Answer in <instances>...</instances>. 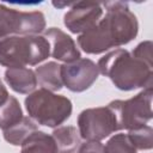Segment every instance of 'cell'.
I'll return each instance as SVG.
<instances>
[{"instance_id": "6da1fadb", "label": "cell", "mask_w": 153, "mask_h": 153, "mask_svg": "<svg viewBox=\"0 0 153 153\" xmlns=\"http://www.w3.org/2000/svg\"><path fill=\"white\" fill-rule=\"evenodd\" d=\"M105 16L87 32L79 35L78 44L86 54H102L111 48L128 44L139 32L136 16L123 1L102 4Z\"/></svg>"}, {"instance_id": "7a4b0ae2", "label": "cell", "mask_w": 153, "mask_h": 153, "mask_svg": "<svg viewBox=\"0 0 153 153\" xmlns=\"http://www.w3.org/2000/svg\"><path fill=\"white\" fill-rule=\"evenodd\" d=\"M98 71L121 91L153 87V62L142 60L126 49H115L99 59Z\"/></svg>"}, {"instance_id": "3957f363", "label": "cell", "mask_w": 153, "mask_h": 153, "mask_svg": "<svg viewBox=\"0 0 153 153\" xmlns=\"http://www.w3.org/2000/svg\"><path fill=\"white\" fill-rule=\"evenodd\" d=\"M50 55V44L42 35L10 36L0 41V65L8 68L36 66Z\"/></svg>"}, {"instance_id": "277c9868", "label": "cell", "mask_w": 153, "mask_h": 153, "mask_svg": "<svg viewBox=\"0 0 153 153\" xmlns=\"http://www.w3.org/2000/svg\"><path fill=\"white\" fill-rule=\"evenodd\" d=\"M24 104L30 118L49 128L60 127L71 117L73 110L71 99L42 87L31 92Z\"/></svg>"}, {"instance_id": "5b68a950", "label": "cell", "mask_w": 153, "mask_h": 153, "mask_svg": "<svg viewBox=\"0 0 153 153\" xmlns=\"http://www.w3.org/2000/svg\"><path fill=\"white\" fill-rule=\"evenodd\" d=\"M153 87L143 88L136 96L126 100H112L109 108L114 112L118 130H134L146 126L152 120Z\"/></svg>"}, {"instance_id": "8992f818", "label": "cell", "mask_w": 153, "mask_h": 153, "mask_svg": "<svg viewBox=\"0 0 153 153\" xmlns=\"http://www.w3.org/2000/svg\"><path fill=\"white\" fill-rule=\"evenodd\" d=\"M45 17L41 11L23 12L0 4V41L10 36L41 35Z\"/></svg>"}, {"instance_id": "52a82bcc", "label": "cell", "mask_w": 153, "mask_h": 153, "mask_svg": "<svg viewBox=\"0 0 153 153\" xmlns=\"http://www.w3.org/2000/svg\"><path fill=\"white\" fill-rule=\"evenodd\" d=\"M118 130L117 121L109 106L82 110L78 116V131L86 141H102Z\"/></svg>"}, {"instance_id": "ba28073f", "label": "cell", "mask_w": 153, "mask_h": 153, "mask_svg": "<svg viewBox=\"0 0 153 153\" xmlns=\"http://www.w3.org/2000/svg\"><path fill=\"white\" fill-rule=\"evenodd\" d=\"M98 66L90 59H79L61 65V79L63 86L72 92H84L98 79Z\"/></svg>"}, {"instance_id": "9c48e42d", "label": "cell", "mask_w": 153, "mask_h": 153, "mask_svg": "<svg viewBox=\"0 0 153 153\" xmlns=\"http://www.w3.org/2000/svg\"><path fill=\"white\" fill-rule=\"evenodd\" d=\"M103 12L104 7L100 2H73L63 17V23L72 33L82 35L102 19Z\"/></svg>"}, {"instance_id": "30bf717a", "label": "cell", "mask_w": 153, "mask_h": 153, "mask_svg": "<svg viewBox=\"0 0 153 153\" xmlns=\"http://www.w3.org/2000/svg\"><path fill=\"white\" fill-rule=\"evenodd\" d=\"M44 37L50 44V55L57 61L68 63L81 57L80 50L76 48L74 39L61 29L49 27L45 30Z\"/></svg>"}, {"instance_id": "8fae6325", "label": "cell", "mask_w": 153, "mask_h": 153, "mask_svg": "<svg viewBox=\"0 0 153 153\" xmlns=\"http://www.w3.org/2000/svg\"><path fill=\"white\" fill-rule=\"evenodd\" d=\"M5 81L14 92L20 94H30L37 86L36 74L27 67L7 68L5 72Z\"/></svg>"}, {"instance_id": "7c38bea8", "label": "cell", "mask_w": 153, "mask_h": 153, "mask_svg": "<svg viewBox=\"0 0 153 153\" xmlns=\"http://www.w3.org/2000/svg\"><path fill=\"white\" fill-rule=\"evenodd\" d=\"M37 84L48 91H60L63 86L61 79V65L54 61H49L35 69Z\"/></svg>"}, {"instance_id": "4fadbf2b", "label": "cell", "mask_w": 153, "mask_h": 153, "mask_svg": "<svg viewBox=\"0 0 153 153\" xmlns=\"http://www.w3.org/2000/svg\"><path fill=\"white\" fill-rule=\"evenodd\" d=\"M57 153H75L80 147V134L73 126H62L54 129L51 134Z\"/></svg>"}, {"instance_id": "5bb4252c", "label": "cell", "mask_w": 153, "mask_h": 153, "mask_svg": "<svg viewBox=\"0 0 153 153\" xmlns=\"http://www.w3.org/2000/svg\"><path fill=\"white\" fill-rule=\"evenodd\" d=\"M20 153H57V151L51 135L36 130L22 143Z\"/></svg>"}, {"instance_id": "9a60e30c", "label": "cell", "mask_w": 153, "mask_h": 153, "mask_svg": "<svg viewBox=\"0 0 153 153\" xmlns=\"http://www.w3.org/2000/svg\"><path fill=\"white\" fill-rule=\"evenodd\" d=\"M36 130H38L37 124L32 121V118L23 116L18 123L4 130V139L13 146H22V143Z\"/></svg>"}, {"instance_id": "2e32d148", "label": "cell", "mask_w": 153, "mask_h": 153, "mask_svg": "<svg viewBox=\"0 0 153 153\" xmlns=\"http://www.w3.org/2000/svg\"><path fill=\"white\" fill-rule=\"evenodd\" d=\"M23 118V110L13 96H10L8 99L0 105V129L6 130L18 123Z\"/></svg>"}, {"instance_id": "e0dca14e", "label": "cell", "mask_w": 153, "mask_h": 153, "mask_svg": "<svg viewBox=\"0 0 153 153\" xmlns=\"http://www.w3.org/2000/svg\"><path fill=\"white\" fill-rule=\"evenodd\" d=\"M127 135L136 151H147L153 147V129L148 124L139 129L129 130Z\"/></svg>"}, {"instance_id": "ac0fdd59", "label": "cell", "mask_w": 153, "mask_h": 153, "mask_svg": "<svg viewBox=\"0 0 153 153\" xmlns=\"http://www.w3.org/2000/svg\"><path fill=\"white\" fill-rule=\"evenodd\" d=\"M105 153H137L127 134H116L104 146Z\"/></svg>"}, {"instance_id": "d6986e66", "label": "cell", "mask_w": 153, "mask_h": 153, "mask_svg": "<svg viewBox=\"0 0 153 153\" xmlns=\"http://www.w3.org/2000/svg\"><path fill=\"white\" fill-rule=\"evenodd\" d=\"M78 153H105L104 146L99 141H86L78 148Z\"/></svg>"}, {"instance_id": "ffe728a7", "label": "cell", "mask_w": 153, "mask_h": 153, "mask_svg": "<svg viewBox=\"0 0 153 153\" xmlns=\"http://www.w3.org/2000/svg\"><path fill=\"white\" fill-rule=\"evenodd\" d=\"M8 97H10V94H8L7 90H6V87L4 86L2 81L0 80V105L4 104V103L8 99Z\"/></svg>"}]
</instances>
